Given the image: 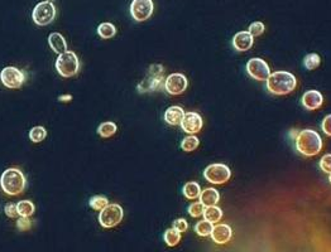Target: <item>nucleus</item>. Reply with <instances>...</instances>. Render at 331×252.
<instances>
[{
  "label": "nucleus",
  "instance_id": "17",
  "mask_svg": "<svg viewBox=\"0 0 331 252\" xmlns=\"http://www.w3.org/2000/svg\"><path fill=\"white\" fill-rule=\"evenodd\" d=\"M185 111L181 106H172V107L167 108L165 113V121L168 125L177 126L181 125L182 120H184Z\"/></svg>",
  "mask_w": 331,
  "mask_h": 252
},
{
  "label": "nucleus",
  "instance_id": "36",
  "mask_svg": "<svg viewBox=\"0 0 331 252\" xmlns=\"http://www.w3.org/2000/svg\"><path fill=\"white\" fill-rule=\"evenodd\" d=\"M172 228H174V230H177L179 232H186L187 228H189V223H187L186 219L184 218H179L176 219V221L173 222V225H172Z\"/></svg>",
  "mask_w": 331,
  "mask_h": 252
},
{
  "label": "nucleus",
  "instance_id": "6",
  "mask_svg": "<svg viewBox=\"0 0 331 252\" xmlns=\"http://www.w3.org/2000/svg\"><path fill=\"white\" fill-rule=\"evenodd\" d=\"M56 18V8L51 2H41L34 7L32 19L39 26L51 24Z\"/></svg>",
  "mask_w": 331,
  "mask_h": 252
},
{
  "label": "nucleus",
  "instance_id": "11",
  "mask_svg": "<svg viewBox=\"0 0 331 252\" xmlns=\"http://www.w3.org/2000/svg\"><path fill=\"white\" fill-rule=\"evenodd\" d=\"M247 72L257 81H267V78L271 75L269 66L267 65L266 61L261 58H251L250 61H248Z\"/></svg>",
  "mask_w": 331,
  "mask_h": 252
},
{
  "label": "nucleus",
  "instance_id": "18",
  "mask_svg": "<svg viewBox=\"0 0 331 252\" xmlns=\"http://www.w3.org/2000/svg\"><path fill=\"white\" fill-rule=\"evenodd\" d=\"M48 44L51 47V49L54 50L55 53H57L58 55L62 54V53L67 52V42L65 41L63 36L61 33H57V32H54L48 36Z\"/></svg>",
  "mask_w": 331,
  "mask_h": 252
},
{
  "label": "nucleus",
  "instance_id": "7",
  "mask_svg": "<svg viewBox=\"0 0 331 252\" xmlns=\"http://www.w3.org/2000/svg\"><path fill=\"white\" fill-rule=\"evenodd\" d=\"M123 208L116 203H109L103 211H100L99 222L104 228L118 226L123 219Z\"/></svg>",
  "mask_w": 331,
  "mask_h": 252
},
{
  "label": "nucleus",
  "instance_id": "35",
  "mask_svg": "<svg viewBox=\"0 0 331 252\" xmlns=\"http://www.w3.org/2000/svg\"><path fill=\"white\" fill-rule=\"evenodd\" d=\"M32 227V221L29 217H20L17 221V228L19 231H28Z\"/></svg>",
  "mask_w": 331,
  "mask_h": 252
},
{
  "label": "nucleus",
  "instance_id": "13",
  "mask_svg": "<svg viewBox=\"0 0 331 252\" xmlns=\"http://www.w3.org/2000/svg\"><path fill=\"white\" fill-rule=\"evenodd\" d=\"M202 126H203L202 118H201L197 113H192V111H190V113H185L184 120H182L181 123V127L185 132L191 135L197 134V132L201 131Z\"/></svg>",
  "mask_w": 331,
  "mask_h": 252
},
{
  "label": "nucleus",
  "instance_id": "28",
  "mask_svg": "<svg viewBox=\"0 0 331 252\" xmlns=\"http://www.w3.org/2000/svg\"><path fill=\"white\" fill-rule=\"evenodd\" d=\"M108 204H109V201H108V198L104 197V195H94V197L90 198L89 201V206L91 207L94 211H103Z\"/></svg>",
  "mask_w": 331,
  "mask_h": 252
},
{
  "label": "nucleus",
  "instance_id": "15",
  "mask_svg": "<svg viewBox=\"0 0 331 252\" xmlns=\"http://www.w3.org/2000/svg\"><path fill=\"white\" fill-rule=\"evenodd\" d=\"M254 43V37L249 32H239L233 38V47L239 52L250 49Z\"/></svg>",
  "mask_w": 331,
  "mask_h": 252
},
{
  "label": "nucleus",
  "instance_id": "14",
  "mask_svg": "<svg viewBox=\"0 0 331 252\" xmlns=\"http://www.w3.org/2000/svg\"><path fill=\"white\" fill-rule=\"evenodd\" d=\"M322 103H324V96L321 95V92L316 91V90H310L303 94L302 105L306 110H317V108L321 107Z\"/></svg>",
  "mask_w": 331,
  "mask_h": 252
},
{
  "label": "nucleus",
  "instance_id": "3",
  "mask_svg": "<svg viewBox=\"0 0 331 252\" xmlns=\"http://www.w3.org/2000/svg\"><path fill=\"white\" fill-rule=\"evenodd\" d=\"M296 149L303 156H315L322 149L321 136L314 130H302L296 136Z\"/></svg>",
  "mask_w": 331,
  "mask_h": 252
},
{
  "label": "nucleus",
  "instance_id": "39",
  "mask_svg": "<svg viewBox=\"0 0 331 252\" xmlns=\"http://www.w3.org/2000/svg\"><path fill=\"white\" fill-rule=\"evenodd\" d=\"M329 182L331 183V173H330V177H329Z\"/></svg>",
  "mask_w": 331,
  "mask_h": 252
},
{
  "label": "nucleus",
  "instance_id": "24",
  "mask_svg": "<svg viewBox=\"0 0 331 252\" xmlns=\"http://www.w3.org/2000/svg\"><path fill=\"white\" fill-rule=\"evenodd\" d=\"M17 209L20 217H31L36 211V207L31 201H19L17 203Z\"/></svg>",
  "mask_w": 331,
  "mask_h": 252
},
{
  "label": "nucleus",
  "instance_id": "33",
  "mask_svg": "<svg viewBox=\"0 0 331 252\" xmlns=\"http://www.w3.org/2000/svg\"><path fill=\"white\" fill-rule=\"evenodd\" d=\"M320 168L324 173H331V154H326V155L322 156L321 160H320Z\"/></svg>",
  "mask_w": 331,
  "mask_h": 252
},
{
  "label": "nucleus",
  "instance_id": "12",
  "mask_svg": "<svg viewBox=\"0 0 331 252\" xmlns=\"http://www.w3.org/2000/svg\"><path fill=\"white\" fill-rule=\"evenodd\" d=\"M187 85H189V82H187L186 76L182 75V73H172L166 78L165 89L172 96H179L186 91Z\"/></svg>",
  "mask_w": 331,
  "mask_h": 252
},
{
  "label": "nucleus",
  "instance_id": "8",
  "mask_svg": "<svg viewBox=\"0 0 331 252\" xmlns=\"http://www.w3.org/2000/svg\"><path fill=\"white\" fill-rule=\"evenodd\" d=\"M232 172L225 164H211L203 171V177L211 184H224L230 179Z\"/></svg>",
  "mask_w": 331,
  "mask_h": 252
},
{
  "label": "nucleus",
  "instance_id": "25",
  "mask_svg": "<svg viewBox=\"0 0 331 252\" xmlns=\"http://www.w3.org/2000/svg\"><path fill=\"white\" fill-rule=\"evenodd\" d=\"M163 238H165V242L169 247H173V246H176L181 241V232H179L174 228H169V230H167L165 232Z\"/></svg>",
  "mask_w": 331,
  "mask_h": 252
},
{
  "label": "nucleus",
  "instance_id": "22",
  "mask_svg": "<svg viewBox=\"0 0 331 252\" xmlns=\"http://www.w3.org/2000/svg\"><path fill=\"white\" fill-rule=\"evenodd\" d=\"M97 34L101 37L103 39H110L113 38L116 34V28L113 23L105 22L101 23L99 26H97Z\"/></svg>",
  "mask_w": 331,
  "mask_h": 252
},
{
  "label": "nucleus",
  "instance_id": "4",
  "mask_svg": "<svg viewBox=\"0 0 331 252\" xmlns=\"http://www.w3.org/2000/svg\"><path fill=\"white\" fill-rule=\"evenodd\" d=\"M56 70L60 73V76L65 78H70V77L78 75L80 71V61L76 53L72 50H67L58 55L56 61Z\"/></svg>",
  "mask_w": 331,
  "mask_h": 252
},
{
  "label": "nucleus",
  "instance_id": "26",
  "mask_svg": "<svg viewBox=\"0 0 331 252\" xmlns=\"http://www.w3.org/2000/svg\"><path fill=\"white\" fill-rule=\"evenodd\" d=\"M47 137V130L43 126H34L29 131V139L33 143H41Z\"/></svg>",
  "mask_w": 331,
  "mask_h": 252
},
{
  "label": "nucleus",
  "instance_id": "1",
  "mask_svg": "<svg viewBox=\"0 0 331 252\" xmlns=\"http://www.w3.org/2000/svg\"><path fill=\"white\" fill-rule=\"evenodd\" d=\"M0 187L5 194L15 197L24 192L27 187V179L20 169L9 168L3 172L0 177Z\"/></svg>",
  "mask_w": 331,
  "mask_h": 252
},
{
  "label": "nucleus",
  "instance_id": "10",
  "mask_svg": "<svg viewBox=\"0 0 331 252\" xmlns=\"http://www.w3.org/2000/svg\"><path fill=\"white\" fill-rule=\"evenodd\" d=\"M153 2L152 0H133L131 4V14L137 22H144L152 15Z\"/></svg>",
  "mask_w": 331,
  "mask_h": 252
},
{
  "label": "nucleus",
  "instance_id": "2",
  "mask_svg": "<svg viewBox=\"0 0 331 252\" xmlns=\"http://www.w3.org/2000/svg\"><path fill=\"white\" fill-rule=\"evenodd\" d=\"M296 85H297L296 77L286 71H277L271 73L267 78V90L276 96H285L291 94L296 89Z\"/></svg>",
  "mask_w": 331,
  "mask_h": 252
},
{
  "label": "nucleus",
  "instance_id": "29",
  "mask_svg": "<svg viewBox=\"0 0 331 252\" xmlns=\"http://www.w3.org/2000/svg\"><path fill=\"white\" fill-rule=\"evenodd\" d=\"M213 223L209 221H206V219H203V221H200L196 223L195 226V232L197 233L198 236H202V237H205V236H211V232H213Z\"/></svg>",
  "mask_w": 331,
  "mask_h": 252
},
{
  "label": "nucleus",
  "instance_id": "9",
  "mask_svg": "<svg viewBox=\"0 0 331 252\" xmlns=\"http://www.w3.org/2000/svg\"><path fill=\"white\" fill-rule=\"evenodd\" d=\"M0 81L7 89H20L26 81V75L17 67H5L0 72Z\"/></svg>",
  "mask_w": 331,
  "mask_h": 252
},
{
  "label": "nucleus",
  "instance_id": "32",
  "mask_svg": "<svg viewBox=\"0 0 331 252\" xmlns=\"http://www.w3.org/2000/svg\"><path fill=\"white\" fill-rule=\"evenodd\" d=\"M264 24L262 22H254L249 25V33L253 37H259L264 33Z\"/></svg>",
  "mask_w": 331,
  "mask_h": 252
},
{
  "label": "nucleus",
  "instance_id": "40",
  "mask_svg": "<svg viewBox=\"0 0 331 252\" xmlns=\"http://www.w3.org/2000/svg\"><path fill=\"white\" fill-rule=\"evenodd\" d=\"M47 2H51L52 3V2H54V0H47Z\"/></svg>",
  "mask_w": 331,
  "mask_h": 252
},
{
  "label": "nucleus",
  "instance_id": "20",
  "mask_svg": "<svg viewBox=\"0 0 331 252\" xmlns=\"http://www.w3.org/2000/svg\"><path fill=\"white\" fill-rule=\"evenodd\" d=\"M182 193H184V195L187 198V200H196V198L200 197L201 188L200 185H198V183L189 182L184 185Z\"/></svg>",
  "mask_w": 331,
  "mask_h": 252
},
{
  "label": "nucleus",
  "instance_id": "37",
  "mask_svg": "<svg viewBox=\"0 0 331 252\" xmlns=\"http://www.w3.org/2000/svg\"><path fill=\"white\" fill-rule=\"evenodd\" d=\"M321 129H322V131H324L325 135L331 136V115H327L326 118L322 120Z\"/></svg>",
  "mask_w": 331,
  "mask_h": 252
},
{
  "label": "nucleus",
  "instance_id": "19",
  "mask_svg": "<svg viewBox=\"0 0 331 252\" xmlns=\"http://www.w3.org/2000/svg\"><path fill=\"white\" fill-rule=\"evenodd\" d=\"M198 198H200V202L205 207H213L219 203L220 194H219L218 190L214 189V188H206V189H203L202 192H201Z\"/></svg>",
  "mask_w": 331,
  "mask_h": 252
},
{
  "label": "nucleus",
  "instance_id": "23",
  "mask_svg": "<svg viewBox=\"0 0 331 252\" xmlns=\"http://www.w3.org/2000/svg\"><path fill=\"white\" fill-rule=\"evenodd\" d=\"M116 130H118V126H116L115 123H113V121H105V123H101L99 127H97V134L101 137H110L115 134Z\"/></svg>",
  "mask_w": 331,
  "mask_h": 252
},
{
  "label": "nucleus",
  "instance_id": "27",
  "mask_svg": "<svg viewBox=\"0 0 331 252\" xmlns=\"http://www.w3.org/2000/svg\"><path fill=\"white\" fill-rule=\"evenodd\" d=\"M320 63H321V58H320V55L317 53H310V54H307L303 58V66L310 71L316 70L320 66Z\"/></svg>",
  "mask_w": 331,
  "mask_h": 252
},
{
  "label": "nucleus",
  "instance_id": "16",
  "mask_svg": "<svg viewBox=\"0 0 331 252\" xmlns=\"http://www.w3.org/2000/svg\"><path fill=\"white\" fill-rule=\"evenodd\" d=\"M233 236L232 227L229 225H216L213 228V232H211V237H213L214 242L219 243V245H224V243L229 242L230 238Z\"/></svg>",
  "mask_w": 331,
  "mask_h": 252
},
{
  "label": "nucleus",
  "instance_id": "38",
  "mask_svg": "<svg viewBox=\"0 0 331 252\" xmlns=\"http://www.w3.org/2000/svg\"><path fill=\"white\" fill-rule=\"evenodd\" d=\"M72 100V96L71 95H62V96L58 97V101H61V102H66V101H71Z\"/></svg>",
  "mask_w": 331,
  "mask_h": 252
},
{
  "label": "nucleus",
  "instance_id": "30",
  "mask_svg": "<svg viewBox=\"0 0 331 252\" xmlns=\"http://www.w3.org/2000/svg\"><path fill=\"white\" fill-rule=\"evenodd\" d=\"M198 144H200V142H198L197 137L191 135V136H186L182 140L181 148L184 151H193L198 147Z\"/></svg>",
  "mask_w": 331,
  "mask_h": 252
},
{
  "label": "nucleus",
  "instance_id": "34",
  "mask_svg": "<svg viewBox=\"0 0 331 252\" xmlns=\"http://www.w3.org/2000/svg\"><path fill=\"white\" fill-rule=\"evenodd\" d=\"M5 214H7L9 218H17L19 214H18V209H17V204L15 203H8L4 208Z\"/></svg>",
  "mask_w": 331,
  "mask_h": 252
},
{
  "label": "nucleus",
  "instance_id": "31",
  "mask_svg": "<svg viewBox=\"0 0 331 252\" xmlns=\"http://www.w3.org/2000/svg\"><path fill=\"white\" fill-rule=\"evenodd\" d=\"M203 212H205V206H203L201 202H196V203H192L191 206H189L190 216L201 217V216H203Z\"/></svg>",
  "mask_w": 331,
  "mask_h": 252
},
{
  "label": "nucleus",
  "instance_id": "21",
  "mask_svg": "<svg viewBox=\"0 0 331 252\" xmlns=\"http://www.w3.org/2000/svg\"><path fill=\"white\" fill-rule=\"evenodd\" d=\"M203 217L206 221L211 222V223H218L219 221L222 218V211L219 207H206L205 212H203Z\"/></svg>",
  "mask_w": 331,
  "mask_h": 252
},
{
  "label": "nucleus",
  "instance_id": "5",
  "mask_svg": "<svg viewBox=\"0 0 331 252\" xmlns=\"http://www.w3.org/2000/svg\"><path fill=\"white\" fill-rule=\"evenodd\" d=\"M163 67L161 65H152L148 70V75L138 85V92L140 94H145V92L156 91L160 89L161 83L163 81Z\"/></svg>",
  "mask_w": 331,
  "mask_h": 252
}]
</instances>
